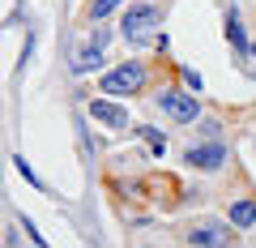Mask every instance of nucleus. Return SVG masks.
<instances>
[{
  "label": "nucleus",
  "mask_w": 256,
  "mask_h": 248,
  "mask_svg": "<svg viewBox=\"0 0 256 248\" xmlns=\"http://www.w3.org/2000/svg\"><path fill=\"white\" fill-rule=\"evenodd\" d=\"M102 65H107L102 47H90V43H86L82 52H77V60H73V73H98Z\"/></svg>",
  "instance_id": "9"
},
{
  "label": "nucleus",
  "mask_w": 256,
  "mask_h": 248,
  "mask_svg": "<svg viewBox=\"0 0 256 248\" xmlns=\"http://www.w3.org/2000/svg\"><path fill=\"white\" fill-rule=\"evenodd\" d=\"M154 103L175 120V124H196V120H201V99H196V90H188V86H162Z\"/></svg>",
  "instance_id": "2"
},
{
  "label": "nucleus",
  "mask_w": 256,
  "mask_h": 248,
  "mask_svg": "<svg viewBox=\"0 0 256 248\" xmlns=\"http://www.w3.org/2000/svg\"><path fill=\"white\" fill-rule=\"evenodd\" d=\"M30 56H34V35H26V47H22V69H26Z\"/></svg>",
  "instance_id": "16"
},
{
  "label": "nucleus",
  "mask_w": 256,
  "mask_h": 248,
  "mask_svg": "<svg viewBox=\"0 0 256 248\" xmlns=\"http://www.w3.org/2000/svg\"><path fill=\"white\" fill-rule=\"evenodd\" d=\"M150 82V69L141 65V60H124V65L107 69V73L98 77V90L102 94H120V99H132V94H141Z\"/></svg>",
  "instance_id": "1"
},
{
  "label": "nucleus",
  "mask_w": 256,
  "mask_h": 248,
  "mask_svg": "<svg viewBox=\"0 0 256 248\" xmlns=\"http://www.w3.org/2000/svg\"><path fill=\"white\" fill-rule=\"evenodd\" d=\"M230 227L235 222H196V227H188V244H201V248H214V244H235V235H230Z\"/></svg>",
  "instance_id": "5"
},
{
  "label": "nucleus",
  "mask_w": 256,
  "mask_h": 248,
  "mask_svg": "<svg viewBox=\"0 0 256 248\" xmlns=\"http://www.w3.org/2000/svg\"><path fill=\"white\" fill-rule=\"evenodd\" d=\"M201 133H205V137H218L222 124H218V120H201Z\"/></svg>",
  "instance_id": "15"
},
{
  "label": "nucleus",
  "mask_w": 256,
  "mask_h": 248,
  "mask_svg": "<svg viewBox=\"0 0 256 248\" xmlns=\"http://www.w3.org/2000/svg\"><path fill=\"white\" fill-rule=\"evenodd\" d=\"M124 0H90V9H86V18H90V26H98V22H107L111 13L120 9Z\"/></svg>",
  "instance_id": "10"
},
{
  "label": "nucleus",
  "mask_w": 256,
  "mask_h": 248,
  "mask_svg": "<svg viewBox=\"0 0 256 248\" xmlns=\"http://www.w3.org/2000/svg\"><path fill=\"white\" fill-rule=\"evenodd\" d=\"M226 43L235 47L239 56H252V39H248L244 22H239V9H230V13H226Z\"/></svg>",
  "instance_id": "7"
},
{
  "label": "nucleus",
  "mask_w": 256,
  "mask_h": 248,
  "mask_svg": "<svg viewBox=\"0 0 256 248\" xmlns=\"http://www.w3.org/2000/svg\"><path fill=\"white\" fill-rule=\"evenodd\" d=\"M252 60H256V39H252Z\"/></svg>",
  "instance_id": "18"
},
{
  "label": "nucleus",
  "mask_w": 256,
  "mask_h": 248,
  "mask_svg": "<svg viewBox=\"0 0 256 248\" xmlns=\"http://www.w3.org/2000/svg\"><path fill=\"white\" fill-rule=\"evenodd\" d=\"M22 227H26V235L34 239V244H43V235H38V227H34V222H30V218H22Z\"/></svg>",
  "instance_id": "17"
},
{
  "label": "nucleus",
  "mask_w": 256,
  "mask_h": 248,
  "mask_svg": "<svg viewBox=\"0 0 256 248\" xmlns=\"http://www.w3.org/2000/svg\"><path fill=\"white\" fill-rule=\"evenodd\" d=\"M107 43H111V30H102V26L90 30V47H107Z\"/></svg>",
  "instance_id": "14"
},
{
  "label": "nucleus",
  "mask_w": 256,
  "mask_h": 248,
  "mask_svg": "<svg viewBox=\"0 0 256 248\" xmlns=\"http://www.w3.org/2000/svg\"><path fill=\"white\" fill-rule=\"evenodd\" d=\"M90 120H98V124H107V129H128L132 120H128V107H120V103H107V99H90Z\"/></svg>",
  "instance_id": "6"
},
{
  "label": "nucleus",
  "mask_w": 256,
  "mask_h": 248,
  "mask_svg": "<svg viewBox=\"0 0 256 248\" xmlns=\"http://www.w3.org/2000/svg\"><path fill=\"white\" fill-rule=\"evenodd\" d=\"M158 22H162V9H158V5H150V0H141V5H128V9H124V18H120V35H124L128 43L141 47Z\"/></svg>",
  "instance_id": "3"
},
{
  "label": "nucleus",
  "mask_w": 256,
  "mask_h": 248,
  "mask_svg": "<svg viewBox=\"0 0 256 248\" xmlns=\"http://www.w3.org/2000/svg\"><path fill=\"white\" fill-rule=\"evenodd\" d=\"M13 167H18V175H22V180L30 184V188H38V193H47V184L38 180V171H34L30 163H26V154H13Z\"/></svg>",
  "instance_id": "11"
},
{
  "label": "nucleus",
  "mask_w": 256,
  "mask_h": 248,
  "mask_svg": "<svg viewBox=\"0 0 256 248\" xmlns=\"http://www.w3.org/2000/svg\"><path fill=\"white\" fill-rule=\"evenodd\" d=\"M137 137L150 146V154H162V150H166V137H162L158 129H150V124H141V129H137Z\"/></svg>",
  "instance_id": "12"
},
{
  "label": "nucleus",
  "mask_w": 256,
  "mask_h": 248,
  "mask_svg": "<svg viewBox=\"0 0 256 248\" xmlns=\"http://www.w3.org/2000/svg\"><path fill=\"white\" fill-rule=\"evenodd\" d=\"M226 163V146H222L218 137L201 141V146H188L184 150V167H192V171H218V167Z\"/></svg>",
  "instance_id": "4"
},
{
  "label": "nucleus",
  "mask_w": 256,
  "mask_h": 248,
  "mask_svg": "<svg viewBox=\"0 0 256 248\" xmlns=\"http://www.w3.org/2000/svg\"><path fill=\"white\" fill-rule=\"evenodd\" d=\"M180 82L188 86V90H196V94L205 90V82H201V73H196V69H192V65H180Z\"/></svg>",
  "instance_id": "13"
},
{
  "label": "nucleus",
  "mask_w": 256,
  "mask_h": 248,
  "mask_svg": "<svg viewBox=\"0 0 256 248\" xmlns=\"http://www.w3.org/2000/svg\"><path fill=\"white\" fill-rule=\"evenodd\" d=\"M226 218L235 222L239 231H248V227H256V201H252V197H235V201L226 205Z\"/></svg>",
  "instance_id": "8"
}]
</instances>
